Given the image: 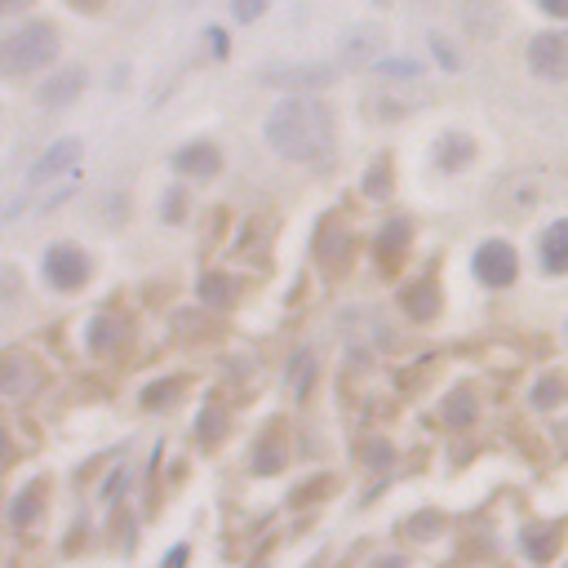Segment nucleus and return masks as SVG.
<instances>
[{
    "mask_svg": "<svg viewBox=\"0 0 568 568\" xmlns=\"http://www.w3.org/2000/svg\"><path fill=\"white\" fill-rule=\"evenodd\" d=\"M266 142L284 160L311 164L333 146V115L311 98H288L266 115Z\"/></svg>",
    "mask_w": 568,
    "mask_h": 568,
    "instance_id": "f257e3e1",
    "label": "nucleus"
},
{
    "mask_svg": "<svg viewBox=\"0 0 568 568\" xmlns=\"http://www.w3.org/2000/svg\"><path fill=\"white\" fill-rule=\"evenodd\" d=\"M58 58V36L49 22H27L18 27L4 49H0V62H4V75H31L40 67H49Z\"/></svg>",
    "mask_w": 568,
    "mask_h": 568,
    "instance_id": "f03ea898",
    "label": "nucleus"
},
{
    "mask_svg": "<svg viewBox=\"0 0 568 568\" xmlns=\"http://www.w3.org/2000/svg\"><path fill=\"white\" fill-rule=\"evenodd\" d=\"M44 280L53 284V288H62V293H71V288H80L84 280H89V257L75 248V244H53L49 253H44Z\"/></svg>",
    "mask_w": 568,
    "mask_h": 568,
    "instance_id": "7ed1b4c3",
    "label": "nucleus"
},
{
    "mask_svg": "<svg viewBox=\"0 0 568 568\" xmlns=\"http://www.w3.org/2000/svg\"><path fill=\"white\" fill-rule=\"evenodd\" d=\"M528 67L541 80H564L568 75V36L564 31H541L528 44Z\"/></svg>",
    "mask_w": 568,
    "mask_h": 568,
    "instance_id": "20e7f679",
    "label": "nucleus"
},
{
    "mask_svg": "<svg viewBox=\"0 0 568 568\" xmlns=\"http://www.w3.org/2000/svg\"><path fill=\"white\" fill-rule=\"evenodd\" d=\"M475 275H479V284H493V288H501V284H510V280L519 275V262H515V248H510V244H501V240H493V244H484V248L475 253Z\"/></svg>",
    "mask_w": 568,
    "mask_h": 568,
    "instance_id": "39448f33",
    "label": "nucleus"
},
{
    "mask_svg": "<svg viewBox=\"0 0 568 568\" xmlns=\"http://www.w3.org/2000/svg\"><path fill=\"white\" fill-rule=\"evenodd\" d=\"M75 160H80V142H75V138L53 142V146L31 164V186L53 182V178H62V173H75Z\"/></svg>",
    "mask_w": 568,
    "mask_h": 568,
    "instance_id": "423d86ee",
    "label": "nucleus"
},
{
    "mask_svg": "<svg viewBox=\"0 0 568 568\" xmlns=\"http://www.w3.org/2000/svg\"><path fill=\"white\" fill-rule=\"evenodd\" d=\"M80 89H84V71H80V67H67V71H53L49 80H40L36 98H40L44 111H62V106H71V98H75Z\"/></svg>",
    "mask_w": 568,
    "mask_h": 568,
    "instance_id": "0eeeda50",
    "label": "nucleus"
},
{
    "mask_svg": "<svg viewBox=\"0 0 568 568\" xmlns=\"http://www.w3.org/2000/svg\"><path fill=\"white\" fill-rule=\"evenodd\" d=\"M217 164H222V155H217L213 142H191V146H182V151L173 155V169H178L182 178H213Z\"/></svg>",
    "mask_w": 568,
    "mask_h": 568,
    "instance_id": "6e6552de",
    "label": "nucleus"
},
{
    "mask_svg": "<svg viewBox=\"0 0 568 568\" xmlns=\"http://www.w3.org/2000/svg\"><path fill=\"white\" fill-rule=\"evenodd\" d=\"M262 80L266 84H284V89H320V84L333 80V71L328 67H271Z\"/></svg>",
    "mask_w": 568,
    "mask_h": 568,
    "instance_id": "1a4fd4ad",
    "label": "nucleus"
},
{
    "mask_svg": "<svg viewBox=\"0 0 568 568\" xmlns=\"http://www.w3.org/2000/svg\"><path fill=\"white\" fill-rule=\"evenodd\" d=\"M541 266L555 271V275L568 271V222L546 226V235H541Z\"/></svg>",
    "mask_w": 568,
    "mask_h": 568,
    "instance_id": "9d476101",
    "label": "nucleus"
},
{
    "mask_svg": "<svg viewBox=\"0 0 568 568\" xmlns=\"http://www.w3.org/2000/svg\"><path fill=\"white\" fill-rule=\"evenodd\" d=\"M36 382H40L36 364H31L27 355H18V351H13V355L4 359V390H9L13 399H22L27 390H36Z\"/></svg>",
    "mask_w": 568,
    "mask_h": 568,
    "instance_id": "9b49d317",
    "label": "nucleus"
},
{
    "mask_svg": "<svg viewBox=\"0 0 568 568\" xmlns=\"http://www.w3.org/2000/svg\"><path fill=\"white\" fill-rule=\"evenodd\" d=\"M519 541H524V555H532L537 564H546L559 550V528L555 524H528Z\"/></svg>",
    "mask_w": 568,
    "mask_h": 568,
    "instance_id": "f8f14e48",
    "label": "nucleus"
},
{
    "mask_svg": "<svg viewBox=\"0 0 568 568\" xmlns=\"http://www.w3.org/2000/svg\"><path fill=\"white\" fill-rule=\"evenodd\" d=\"M89 346H93V351L120 346V320H115V315H98V320L89 324Z\"/></svg>",
    "mask_w": 568,
    "mask_h": 568,
    "instance_id": "ddd939ff",
    "label": "nucleus"
},
{
    "mask_svg": "<svg viewBox=\"0 0 568 568\" xmlns=\"http://www.w3.org/2000/svg\"><path fill=\"white\" fill-rule=\"evenodd\" d=\"M435 160H439V169H457V164H466V160H470V142H466V138H457V133H448V138H439Z\"/></svg>",
    "mask_w": 568,
    "mask_h": 568,
    "instance_id": "4468645a",
    "label": "nucleus"
},
{
    "mask_svg": "<svg viewBox=\"0 0 568 568\" xmlns=\"http://www.w3.org/2000/svg\"><path fill=\"white\" fill-rule=\"evenodd\" d=\"M404 244H408V222H390L386 231H382V240H377V248H382V257H399L404 253Z\"/></svg>",
    "mask_w": 568,
    "mask_h": 568,
    "instance_id": "2eb2a0df",
    "label": "nucleus"
},
{
    "mask_svg": "<svg viewBox=\"0 0 568 568\" xmlns=\"http://www.w3.org/2000/svg\"><path fill=\"white\" fill-rule=\"evenodd\" d=\"M31 515H40V497H36V488H27V493L9 506V524H13V528H27Z\"/></svg>",
    "mask_w": 568,
    "mask_h": 568,
    "instance_id": "dca6fc26",
    "label": "nucleus"
},
{
    "mask_svg": "<svg viewBox=\"0 0 568 568\" xmlns=\"http://www.w3.org/2000/svg\"><path fill=\"white\" fill-rule=\"evenodd\" d=\"M404 302H408V311H413L417 320L435 315V306H439V297H435V288H430V284H417V288H413V293H408Z\"/></svg>",
    "mask_w": 568,
    "mask_h": 568,
    "instance_id": "f3484780",
    "label": "nucleus"
},
{
    "mask_svg": "<svg viewBox=\"0 0 568 568\" xmlns=\"http://www.w3.org/2000/svg\"><path fill=\"white\" fill-rule=\"evenodd\" d=\"M373 71H377V75H386V80H408V75H417L422 67H417L413 58H386V62H377Z\"/></svg>",
    "mask_w": 568,
    "mask_h": 568,
    "instance_id": "a211bd4d",
    "label": "nucleus"
},
{
    "mask_svg": "<svg viewBox=\"0 0 568 568\" xmlns=\"http://www.w3.org/2000/svg\"><path fill=\"white\" fill-rule=\"evenodd\" d=\"M444 413H448V422H453V426H466V422L475 417V399H470V395H453Z\"/></svg>",
    "mask_w": 568,
    "mask_h": 568,
    "instance_id": "6ab92c4d",
    "label": "nucleus"
},
{
    "mask_svg": "<svg viewBox=\"0 0 568 568\" xmlns=\"http://www.w3.org/2000/svg\"><path fill=\"white\" fill-rule=\"evenodd\" d=\"M280 462H284V448H275V439H262V448H257V470L271 475V470H280Z\"/></svg>",
    "mask_w": 568,
    "mask_h": 568,
    "instance_id": "aec40b11",
    "label": "nucleus"
},
{
    "mask_svg": "<svg viewBox=\"0 0 568 568\" xmlns=\"http://www.w3.org/2000/svg\"><path fill=\"white\" fill-rule=\"evenodd\" d=\"M222 422H226L222 408H204V417H200V439H204V444L217 439V435H222Z\"/></svg>",
    "mask_w": 568,
    "mask_h": 568,
    "instance_id": "412c9836",
    "label": "nucleus"
},
{
    "mask_svg": "<svg viewBox=\"0 0 568 568\" xmlns=\"http://www.w3.org/2000/svg\"><path fill=\"white\" fill-rule=\"evenodd\" d=\"M532 404L537 408H550V404H559V382H537V390H532Z\"/></svg>",
    "mask_w": 568,
    "mask_h": 568,
    "instance_id": "4be33fe9",
    "label": "nucleus"
},
{
    "mask_svg": "<svg viewBox=\"0 0 568 568\" xmlns=\"http://www.w3.org/2000/svg\"><path fill=\"white\" fill-rule=\"evenodd\" d=\"M231 9H235V18H240V22H253V18H262L266 0H231Z\"/></svg>",
    "mask_w": 568,
    "mask_h": 568,
    "instance_id": "5701e85b",
    "label": "nucleus"
},
{
    "mask_svg": "<svg viewBox=\"0 0 568 568\" xmlns=\"http://www.w3.org/2000/svg\"><path fill=\"white\" fill-rule=\"evenodd\" d=\"M226 284H231V280H222V275L213 280V275H209V280H204V297H209V302H231V288H226Z\"/></svg>",
    "mask_w": 568,
    "mask_h": 568,
    "instance_id": "b1692460",
    "label": "nucleus"
},
{
    "mask_svg": "<svg viewBox=\"0 0 568 568\" xmlns=\"http://www.w3.org/2000/svg\"><path fill=\"white\" fill-rule=\"evenodd\" d=\"M169 399H173V382H160V386H151V395H142L146 408H160V404H169Z\"/></svg>",
    "mask_w": 568,
    "mask_h": 568,
    "instance_id": "393cba45",
    "label": "nucleus"
},
{
    "mask_svg": "<svg viewBox=\"0 0 568 568\" xmlns=\"http://www.w3.org/2000/svg\"><path fill=\"white\" fill-rule=\"evenodd\" d=\"M364 191H368V195H382V191H386V160H382V164H373V173H368Z\"/></svg>",
    "mask_w": 568,
    "mask_h": 568,
    "instance_id": "a878e982",
    "label": "nucleus"
},
{
    "mask_svg": "<svg viewBox=\"0 0 568 568\" xmlns=\"http://www.w3.org/2000/svg\"><path fill=\"white\" fill-rule=\"evenodd\" d=\"M182 204H186V200H182L178 191H169V195H164V222H178V217H182Z\"/></svg>",
    "mask_w": 568,
    "mask_h": 568,
    "instance_id": "bb28decb",
    "label": "nucleus"
},
{
    "mask_svg": "<svg viewBox=\"0 0 568 568\" xmlns=\"http://www.w3.org/2000/svg\"><path fill=\"white\" fill-rule=\"evenodd\" d=\"M364 457H368V466H386V462H390V448H386V444H368Z\"/></svg>",
    "mask_w": 568,
    "mask_h": 568,
    "instance_id": "cd10ccee",
    "label": "nucleus"
},
{
    "mask_svg": "<svg viewBox=\"0 0 568 568\" xmlns=\"http://www.w3.org/2000/svg\"><path fill=\"white\" fill-rule=\"evenodd\" d=\"M541 9L555 13V18H568V0H541Z\"/></svg>",
    "mask_w": 568,
    "mask_h": 568,
    "instance_id": "c85d7f7f",
    "label": "nucleus"
},
{
    "mask_svg": "<svg viewBox=\"0 0 568 568\" xmlns=\"http://www.w3.org/2000/svg\"><path fill=\"white\" fill-rule=\"evenodd\" d=\"M31 0H4V13H18V9H27Z\"/></svg>",
    "mask_w": 568,
    "mask_h": 568,
    "instance_id": "c756f323",
    "label": "nucleus"
},
{
    "mask_svg": "<svg viewBox=\"0 0 568 568\" xmlns=\"http://www.w3.org/2000/svg\"><path fill=\"white\" fill-rule=\"evenodd\" d=\"M80 4H98V0H80Z\"/></svg>",
    "mask_w": 568,
    "mask_h": 568,
    "instance_id": "7c9ffc66",
    "label": "nucleus"
}]
</instances>
